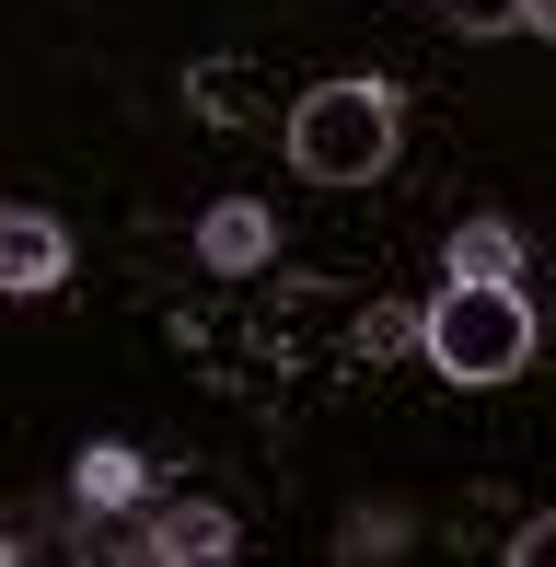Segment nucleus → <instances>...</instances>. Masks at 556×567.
<instances>
[{
	"label": "nucleus",
	"mask_w": 556,
	"mask_h": 567,
	"mask_svg": "<svg viewBox=\"0 0 556 567\" xmlns=\"http://www.w3.org/2000/svg\"><path fill=\"white\" fill-rule=\"evenodd\" d=\"M406 348H418V313L371 301V313H360V359H406Z\"/></svg>",
	"instance_id": "8"
},
{
	"label": "nucleus",
	"mask_w": 556,
	"mask_h": 567,
	"mask_svg": "<svg viewBox=\"0 0 556 567\" xmlns=\"http://www.w3.org/2000/svg\"><path fill=\"white\" fill-rule=\"evenodd\" d=\"M140 498H151L140 452H82V509H140Z\"/></svg>",
	"instance_id": "7"
},
{
	"label": "nucleus",
	"mask_w": 556,
	"mask_h": 567,
	"mask_svg": "<svg viewBox=\"0 0 556 567\" xmlns=\"http://www.w3.org/2000/svg\"><path fill=\"white\" fill-rule=\"evenodd\" d=\"M522 23H534V35H545V47H556V0H522Z\"/></svg>",
	"instance_id": "11"
},
{
	"label": "nucleus",
	"mask_w": 556,
	"mask_h": 567,
	"mask_svg": "<svg viewBox=\"0 0 556 567\" xmlns=\"http://www.w3.org/2000/svg\"><path fill=\"white\" fill-rule=\"evenodd\" d=\"M116 556H163V567H220V556H233V509H209V498L140 509V522H128V545H116Z\"/></svg>",
	"instance_id": "3"
},
{
	"label": "nucleus",
	"mask_w": 556,
	"mask_h": 567,
	"mask_svg": "<svg viewBox=\"0 0 556 567\" xmlns=\"http://www.w3.org/2000/svg\"><path fill=\"white\" fill-rule=\"evenodd\" d=\"M278 255V220L256 209V197H220L209 220H197V267H220V278H256Z\"/></svg>",
	"instance_id": "5"
},
{
	"label": "nucleus",
	"mask_w": 556,
	"mask_h": 567,
	"mask_svg": "<svg viewBox=\"0 0 556 567\" xmlns=\"http://www.w3.org/2000/svg\"><path fill=\"white\" fill-rule=\"evenodd\" d=\"M452 278H522V231L498 220V209H475L464 231H452V255H441Z\"/></svg>",
	"instance_id": "6"
},
{
	"label": "nucleus",
	"mask_w": 556,
	"mask_h": 567,
	"mask_svg": "<svg viewBox=\"0 0 556 567\" xmlns=\"http://www.w3.org/2000/svg\"><path fill=\"white\" fill-rule=\"evenodd\" d=\"M394 82H313L290 105V174H313V186H371V174H394Z\"/></svg>",
	"instance_id": "2"
},
{
	"label": "nucleus",
	"mask_w": 556,
	"mask_h": 567,
	"mask_svg": "<svg viewBox=\"0 0 556 567\" xmlns=\"http://www.w3.org/2000/svg\"><path fill=\"white\" fill-rule=\"evenodd\" d=\"M511 567H556V509H534V522H522V545H511Z\"/></svg>",
	"instance_id": "10"
},
{
	"label": "nucleus",
	"mask_w": 556,
	"mask_h": 567,
	"mask_svg": "<svg viewBox=\"0 0 556 567\" xmlns=\"http://www.w3.org/2000/svg\"><path fill=\"white\" fill-rule=\"evenodd\" d=\"M70 278V231L47 209H0V301H35Z\"/></svg>",
	"instance_id": "4"
},
{
	"label": "nucleus",
	"mask_w": 556,
	"mask_h": 567,
	"mask_svg": "<svg viewBox=\"0 0 556 567\" xmlns=\"http://www.w3.org/2000/svg\"><path fill=\"white\" fill-rule=\"evenodd\" d=\"M418 359L441 382H511L522 359H534V301H522V278H452V290L418 313Z\"/></svg>",
	"instance_id": "1"
},
{
	"label": "nucleus",
	"mask_w": 556,
	"mask_h": 567,
	"mask_svg": "<svg viewBox=\"0 0 556 567\" xmlns=\"http://www.w3.org/2000/svg\"><path fill=\"white\" fill-rule=\"evenodd\" d=\"M441 12L464 23V35H511V23H522V0H441Z\"/></svg>",
	"instance_id": "9"
}]
</instances>
